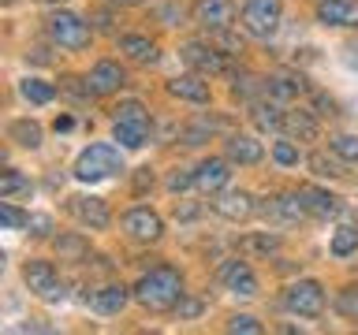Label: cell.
Listing matches in <instances>:
<instances>
[{
    "instance_id": "6da1fadb",
    "label": "cell",
    "mask_w": 358,
    "mask_h": 335,
    "mask_svg": "<svg viewBox=\"0 0 358 335\" xmlns=\"http://www.w3.org/2000/svg\"><path fill=\"white\" fill-rule=\"evenodd\" d=\"M134 298H138L150 313L176 309L179 298H183V279H179L176 268H153V272H145V276L138 279Z\"/></svg>"
},
{
    "instance_id": "7a4b0ae2",
    "label": "cell",
    "mask_w": 358,
    "mask_h": 335,
    "mask_svg": "<svg viewBox=\"0 0 358 335\" xmlns=\"http://www.w3.org/2000/svg\"><path fill=\"white\" fill-rule=\"evenodd\" d=\"M116 172H123V156L116 145H90L75 161V179H83V183H97V179H108Z\"/></svg>"
},
{
    "instance_id": "3957f363",
    "label": "cell",
    "mask_w": 358,
    "mask_h": 335,
    "mask_svg": "<svg viewBox=\"0 0 358 335\" xmlns=\"http://www.w3.org/2000/svg\"><path fill=\"white\" fill-rule=\"evenodd\" d=\"M284 15V0H246L243 4V27L254 38H273Z\"/></svg>"
},
{
    "instance_id": "277c9868",
    "label": "cell",
    "mask_w": 358,
    "mask_h": 335,
    "mask_svg": "<svg viewBox=\"0 0 358 335\" xmlns=\"http://www.w3.org/2000/svg\"><path fill=\"white\" fill-rule=\"evenodd\" d=\"M45 30H49L52 45H60V49H86L90 45V27L71 11H52L45 19Z\"/></svg>"
},
{
    "instance_id": "5b68a950",
    "label": "cell",
    "mask_w": 358,
    "mask_h": 335,
    "mask_svg": "<svg viewBox=\"0 0 358 335\" xmlns=\"http://www.w3.org/2000/svg\"><path fill=\"white\" fill-rule=\"evenodd\" d=\"M284 306L291 313H299V317H321L324 309V287L317 279H299V283H291L284 290Z\"/></svg>"
},
{
    "instance_id": "8992f818",
    "label": "cell",
    "mask_w": 358,
    "mask_h": 335,
    "mask_svg": "<svg viewBox=\"0 0 358 335\" xmlns=\"http://www.w3.org/2000/svg\"><path fill=\"white\" fill-rule=\"evenodd\" d=\"M22 279H27V287L45 302H60L64 298V283L56 279V268L49 261H30L27 268H22Z\"/></svg>"
},
{
    "instance_id": "52a82bcc",
    "label": "cell",
    "mask_w": 358,
    "mask_h": 335,
    "mask_svg": "<svg viewBox=\"0 0 358 335\" xmlns=\"http://www.w3.org/2000/svg\"><path fill=\"white\" fill-rule=\"evenodd\" d=\"M123 231L138 242H157L164 234V223L153 209H131V212H123Z\"/></svg>"
},
{
    "instance_id": "ba28073f",
    "label": "cell",
    "mask_w": 358,
    "mask_h": 335,
    "mask_svg": "<svg viewBox=\"0 0 358 335\" xmlns=\"http://www.w3.org/2000/svg\"><path fill=\"white\" fill-rule=\"evenodd\" d=\"M231 19H235L231 0H198L194 4V22L206 30H228Z\"/></svg>"
},
{
    "instance_id": "9c48e42d",
    "label": "cell",
    "mask_w": 358,
    "mask_h": 335,
    "mask_svg": "<svg viewBox=\"0 0 358 335\" xmlns=\"http://www.w3.org/2000/svg\"><path fill=\"white\" fill-rule=\"evenodd\" d=\"M213 212L224 216V220H231V223L250 220L254 216V198L246 194V190H228V194H220L217 201H213Z\"/></svg>"
},
{
    "instance_id": "30bf717a",
    "label": "cell",
    "mask_w": 358,
    "mask_h": 335,
    "mask_svg": "<svg viewBox=\"0 0 358 335\" xmlns=\"http://www.w3.org/2000/svg\"><path fill=\"white\" fill-rule=\"evenodd\" d=\"M127 82L120 71V64H112V60H101L94 64V71L86 75V86H90V94H97V97H108V94H116V89Z\"/></svg>"
},
{
    "instance_id": "8fae6325",
    "label": "cell",
    "mask_w": 358,
    "mask_h": 335,
    "mask_svg": "<svg viewBox=\"0 0 358 335\" xmlns=\"http://www.w3.org/2000/svg\"><path fill=\"white\" fill-rule=\"evenodd\" d=\"M228 179H231L228 161H217V156H209V161H201L194 168V186L201 190V194H217V190L228 186Z\"/></svg>"
},
{
    "instance_id": "7c38bea8",
    "label": "cell",
    "mask_w": 358,
    "mask_h": 335,
    "mask_svg": "<svg viewBox=\"0 0 358 335\" xmlns=\"http://www.w3.org/2000/svg\"><path fill=\"white\" fill-rule=\"evenodd\" d=\"M71 216L78 223H86V228H94V231H105L112 223L108 205L101 198H71Z\"/></svg>"
},
{
    "instance_id": "4fadbf2b",
    "label": "cell",
    "mask_w": 358,
    "mask_h": 335,
    "mask_svg": "<svg viewBox=\"0 0 358 335\" xmlns=\"http://www.w3.org/2000/svg\"><path fill=\"white\" fill-rule=\"evenodd\" d=\"M183 60L194 67L198 75H220L224 67H228V60H224L217 49H209V45H198V41L183 45Z\"/></svg>"
},
{
    "instance_id": "5bb4252c",
    "label": "cell",
    "mask_w": 358,
    "mask_h": 335,
    "mask_svg": "<svg viewBox=\"0 0 358 335\" xmlns=\"http://www.w3.org/2000/svg\"><path fill=\"white\" fill-rule=\"evenodd\" d=\"M317 19L324 27H358V0H321Z\"/></svg>"
},
{
    "instance_id": "9a60e30c",
    "label": "cell",
    "mask_w": 358,
    "mask_h": 335,
    "mask_svg": "<svg viewBox=\"0 0 358 335\" xmlns=\"http://www.w3.org/2000/svg\"><path fill=\"white\" fill-rule=\"evenodd\" d=\"M220 279L239 298H254L257 295V276L250 272V265H246V261H228V265L220 268Z\"/></svg>"
},
{
    "instance_id": "2e32d148",
    "label": "cell",
    "mask_w": 358,
    "mask_h": 335,
    "mask_svg": "<svg viewBox=\"0 0 358 335\" xmlns=\"http://www.w3.org/2000/svg\"><path fill=\"white\" fill-rule=\"evenodd\" d=\"M168 94L179 100H190V105H206L209 100V82L201 75H179L168 82Z\"/></svg>"
},
{
    "instance_id": "e0dca14e",
    "label": "cell",
    "mask_w": 358,
    "mask_h": 335,
    "mask_svg": "<svg viewBox=\"0 0 358 335\" xmlns=\"http://www.w3.org/2000/svg\"><path fill=\"white\" fill-rule=\"evenodd\" d=\"M224 153H228L231 164H257V161L265 156L262 142L250 138V134H231V138L224 142Z\"/></svg>"
},
{
    "instance_id": "ac0fdd59",
    "label": "cell",
    "mask_w": 358,
    "mask_h": 335,
    "mask_svg": "<svg viewBox=\"0 0 358 335\" xmlns=\"http://www.w3.org/2000/svg\"><path fill=\"white\" fill-rule=\"evenodd\" d=\"M265 216L284 220V223H295V220L306 216V205H302L299 194H280V198H273V201L265 205Z\"/></svg>"
},
{
    "instance_id": "d6986e66",
    "label": "cell",
    "mask_w": 358,
    "mask_h": 335,
    "mask_svg": "<svg viewBox=\"0 0 358 335\" xmlns=\"http://www.w3.org/2000/svg\"><path fill=\"white\" fill-rule=\"evenodd\" d=\"M127 298H131V290L123 283H108V287H101L94 295V309L105 313V317H112V313H120L123 306H127Z\"/></svg>"
},
{
    "instance_id": "ffe728a7",
    "label": "cell",
    "mask_w": 358,
    "mask_h": 335,
    "mask_svg": "<svg viewBox=\"0 0 358 335\" xmlns=\"http://www.w3.org/2000/svg\"><path fill=\"white\" fill-rule=\"evenodd\" d=\"M284 131L291 134V138L299 142H317V119H313V112H287L284 116Z\"/></svg>"
},
{
    "instance_id": "44dd1931",
    "label": "cell",
    "mask_w": 358,
    "mask_h": 335,
    "mask_svg": "<svg viewBox=\"0 0 358 335\" xmlns=\"http://www.w3.org/2000/svg\"><path fill=\"white\" fill-rule=\"evenodd\" d=\"M299 198H302V205H306V212H313V216H332V212H340V198L324 194V190L299 186Z\"/></svg>"
},
{
    "instance_id": "7402d4cb",
    "label": "cell",
    "mask_w": 358,
    "mask_h": 335,
    "mask_svg": "<svg viewBox=\"0 0 358 335\" xmlns=\"http://www.w3.org/2000/svg\"><path fill=\"white\" fill-rule=\"evenodd\" d=\"M56 257H60V261H86V257H90V242L83 239V234L67 231V234L56 239Z\"/></svg>"
},
{
    "instance_id": "603a6c76",
    "label": "cell",
    "mask_w": 358,
    "mask_h": 335,
    "mask_svg": "<svg viewBox=\"0 0 358 335\" xmlns=\"http://www.w3.org/2000/svg\"><path fill=\"white\" fill-rule=\"evenodd\" d=\"M120 52H127L131 60H138V64H153L157 60V45L150 38H138V34L120 38Z\"/></svg>"
},
{
    "instance_id": "cb8c5ba5",
    "label": "cell",
    "mask_w": 358,
    "mask_h": 335,
    "mask_svg": "<svg viewBox=\"0 0 358 335\" xmlns=\"http://www.w3.org/2000/svg\"><path fill=\"white\" fill-rule=\"evenodd\" d=\"M116 142L123 149H142L150 142V123H116Z\"/></svg>"
},
{
    "instance_id": "d4e9b609",
    "label": "cell",
    "mask_w": 358,
    "mask_h": 335,
    "mask_svg": "<svg viewBox=\"0 0 358 335\" xmlns=\"http://www.w3.org/2000/svg\"><path fill=\"white\" fill-rule=\"evenodd\" d=\"M8 134H11V142L22 145V149H38V145H41V127L34 119H15L8 127Z\"/></svg>"
},
{
    "instance_id": "484cf974",
    "label": "cell",
    "mask_w": 358,
    "mask_h": 335,
    "mask_svg": "<svg viewBox=\"0 0 358 335\" xmlns=\"http://www.w3.org/2000/svg\"><path fill=\"white\" fill-rule=\"evenodd\" d=\"M265 94L273 97V100H291V97L302 94V78H268Z\"/></svg>"
},
{
    "instance_id": "4316f807",
    "label": "cell",
    "mask_w": 358,
    "mask_h": 335,
    "mask_svg": "<svg viewBox=\"0 0 358 335\" xmlns=\"http://www.w3.org/2000/svg\"><path fill=\"white\" fill-rule=\"evenodd\" d=\"M22 97H27L30 105H49L56 97V89L49 82H41V78H27V82H22Z\"/></svg>"
},
{
    "instance_id": "83f0119b",
    "label": "cell",
    "mask_w": 358,
    "mask_h": 335,
    "mask_svg": "<svg viewBox=\"0 0 358 335\" xmlns=\"http://www.w3.org/2000/svg\"><path fill=\"white\" fill-rule=\"evenodd\" d=\"M112 116H116V123H150V116H145V105H142V100H120Z\"/></svg>"
},
{
    "instance_id": "f1b7e54d",
    "label": "cell",
    "mask_w": 358,
    "mask_h": 335,
    "mask_svg": "<svg viewBox=\"0 0 358 335\" xmlns=\"http://www.w3.org/2000/svg\"><path fill=\"white\" fill-rule=\"evenodd\" d=\"M358 250V228H340L332 234V253L336 257H351Z\"/></svg>"
},
{
    "instance_id": "f546056e",
    "label": "cell",
    "mask_w": 358,
    "mask_h": 335,
    "mask_svg": "<svg viewBox=\"0 0 358 335\" xmlns=\"http://www.w3.org/2000/svg\"><path fill=\"white\" fill-rule=\"evenodd\" d=\"M254 123L262 131H280V127H284V116H280L276 105H257L254 108Z\"/></svg>"
},
{
    "instance_id": "4dcf8cb0",
    "label": "cell",
    "mask_w": 358,
    "mask_h": 335,
    "mask_svg": "<svg viewBox=\"0 0 358 335\" xmlns=\"http://www.w3.org/2000/svg\"><path fill=\"white\" fill-rule=\"evenodd\" d=\"M15 194H30V179L19 172H4V179H0V198H15Z\"/></svg>"
},
{
    "instance_id": "1f68e13d",
    "label": "cell",
    "mask_w": 358,
    "mask_h": 335,
    "mask_svg": "<svg viewBox=\"0 0 358 335\" xmlns=\"http://www.w3.org/2000/svg\"><path fill=\"white\" fill-rule=\"evenodd\" d=\"M276 246H280V239H276V234H268V231L250 234V239H243V250H246V253H273Z\"/></svg>"
},
{
    "instance_id": "d6a6232c",
    "label": "cell",
    "mask_w": 358,
    "mask_h": 335,
    "mask_svg": "<svg viewBox=\"0 0 358 335\" xmlns=\"http://www.w3.org/2000/svg\"><path fill=\"white\" fill-rule=\"evenodd\" d=\"M332 153L340 156V161L358 164V134H340V138L332 142Z\"/></svg>"
},
{
    "instance_id": "836d02e7",
    "label": "cell",
    "mask_w": 358,
    "mask_h": 335,
    "mask_svg": "<svg viewBox=\"0 0 358 335\" xmlns=\"http://www.w3.org/2000/svg\"><path fill=\"white\" fill-rule=\"evenodd\" d=\"M336 309H340L347 320H358V287H343L340 295H336Z\"/></svg>"
},
{
    "instance_id": "e575fe53",
    "label": "cell",
    "mask_w": 358,
    "mask_h": 335,
    "mask_svg": "<svg viewBox=\"0 0 358 335\" xmlns=\"http://www.w3.org/2000/svg\"><path fill=\"white\" fill-rule=\"evenodd\" d=\"M310 168H313L317 175H324V179H340V175H343V168L336 164V161H329L324 153H313V156H310Z\"/></svg>"
},
{
    "instance_id": "d590c367",
    "label": "cell",
    "mask_w": 358,
    "mask_h": 335,
    "mask_svg": "<svg viewBox=\"0 0 358 335\" xmlns=\"http://www.w3.org/2000/svg\"><path fill=\"white\" fill-rule=\"evenodd\" d=\"M273 161L284 164V168H295L299 164V145L295 142H276L273 145Z\"/></svg>"
},
{
    "instance_id": "8d00e7d4",
    "label": "cell",
    "mask_w": 358,
    "mask_h": 335,
    "mask_svg": "<svg viewBox=\"0 0 358 335\" xmlns=\"http://www.w3.org/2000/svg\"><path fill=\"white\" fill-rule=\"evenodd\" d=\"M228 332H235V335H262V324H257L254 317H231L228 320Z\"/></svg>"
},
{
    "instance_id": "74e56055",
    "label": "cell",
    "mask_w": 358,
    "mask_h": 335,
    "mask_svg": "<svg viewBox=\"0 0 358 335\" xmlns=\"http://www.w3.org/2000/svg\"><path fill=\"white\" fill-rule=\"evenodd\" d=\"M201 309H206V306H201V302L198 298H179V306H176V313H179V320H194V317H201Z\"/></svg>"
},
{
    "instance_id": "f35d334b",
    "label": "cell",
    "mask_w": 358,
    "mask_h": 335,
    "mask_svg": "<svg viewBox=\"0 0 358 335\" xmlns=\"http://www.w3.org/2000/svg\"><path fill=\"white\" fill-rule=\"evenodd\" d=\"M27 231H34V234H49L52 231V220L45 216V212H34V216H27V223H22Z\"/></svg>"
},
{
    "instance_id": "ab89813d",
    "label": "cell",
    "mask_w": 358,
    "mask_h": 335,
    "mask_svg": "<svg viewBox=\"0 0 358 335\" xmlns=\"http://www.w3.org/2000/svg\"><path fill=\"white\" fill-rule=\"evenodd\" d=\"M206 134H213V123H194V127L187 131V145H201Z\"/></svg>"
},
{
    "instance_id": "60d3db41",
    "label": "cell",
    "mask_w": 358,
    "mask_h": 335,
    "mask_svg": "<svg viewBox=\"0 0 358 335\" xmlns=\"http://www.w3.org/2000/svg\"><path fill=\"white\" fill-rule=\"evenodd\" d=\"M0 216H4V223H8V228H19V223H27V216H19V212L8 205V198H4V205H0Z\"/></svg>"
},
{
    "instance_id": "b9f144b4",
    "label": "cell",
    "mask_w": 358,
    "mask_h": 335,
    "mask_svg": "<svg viewBox=\"0 0 358 335\" xmlns=\"http://www.w3.org/2000/svg\"><path fill=\"white\" fill-rule=\"evenodd\" d=\"M190 183H194V175H172V179H168V186H172V190H183V186H190Z\"/></svg>"
},
{
    "instance_id": "7bdbcfd3",
    "label": "cell",
    "mask_w": 358,
    "mask_h": 335,
    "mask_svg": "<svg viewBox=\"0 0 358 335\" xmlns=\"http://www.w3.org/2000/svg\"><path fill=\"white\" fill-rule=\"evenodd\" d=\"M116 4H142V0H116Z\"/></svg>"
},
{
    "instance_id": "ee69618b",
    "label": "cell",
    "mask_w": 358,
    "mask_h": 335,
    "mask_svg": "<svg viewBox=\"0 0 358 335\" xmlns=\"http://www.w3.org/2000/svg\"><path fill=\"white\" fill-rule=\"evenodd\" d=\"M45 4H64V0H45Z\"/></svg>"
},
{
    "instance_id": "f6af8a7d",
    "label": "cell",
    "mask_w": 358,
    "mask_h": 335,
    "mask_svg": "<svg viewBox=\"0 0 358 335\" xmlns=\"http://www.w3.org/2000/svg\"><path fill=\"white\" fill-rule=\"evenodd\" d=\"M4 4H15V0H4Z\"/></svg>"
}]
</instances>
